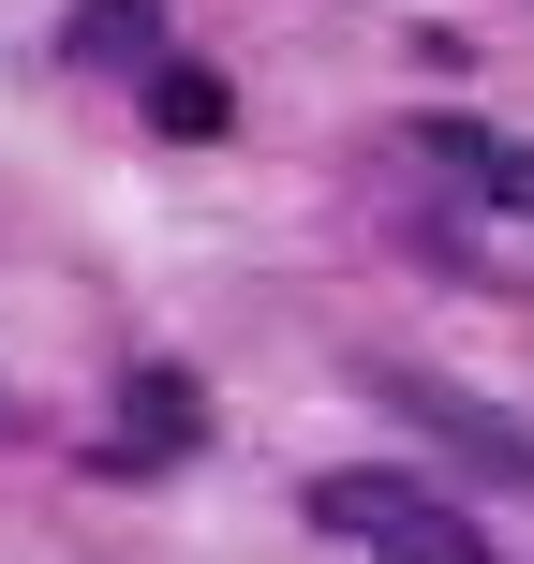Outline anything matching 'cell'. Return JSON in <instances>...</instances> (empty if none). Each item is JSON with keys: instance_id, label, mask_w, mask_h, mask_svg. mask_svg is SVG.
Returning <instances> with one entry per match:
<instances>
[{"instance_id": "obj_1", "label": "cell", "mask_w": 534, "mask_h": 564, "mask_svg": "<svg viewBox=\"0 0 534 564\" xmlns=\"http://www.w3.org/2000/svg\"><path fill=\"white\" fill-rule=\"evenodd\" d=\"M312 520L357 535L371 564H490V535L446 506V490H416V476H312Z\"/></svg>"}, {"instance_id": "obj_2", "label": "cell", "mask_w": 534, "mask_h": 564, "mask_svg": "<svg viewBox=\"0 0 534 564\" xmlns=\"http://www.w3.org/2000/svg\"><path fill=\"white\" fill-rule=\"evenodd\" d=\"M401 416H416L431 431V446H460V460H476V476H505V490H534V431L520 416H490V401H460V387H431V371H401Z\"/></svg>"}, {"instance_id": "obj_3", "label": "cell", "mask_w": 534, "mask_h": 564, "mask_svg": "<svg viewBox=\"0 0 534 564\" xmlns=\"http://www.w3.org/2000/svg\"><path fill=\"white\" fill-rule=\"evenodd\" d=\"M134 45H149L134 0H89V15H75V59H134Z\"/></svg>"}]
</instances>
